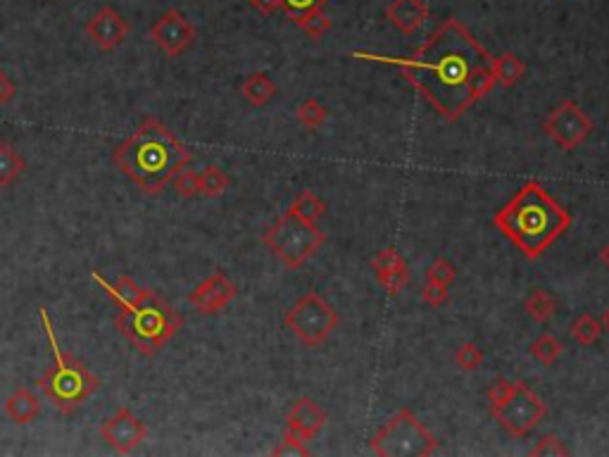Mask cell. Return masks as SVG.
Masks as SVG:
<instances>
[{"label": "cell", "instance_id": "1", "mask_svg": "<svg viewBox=\"0 0 609 457\" xmlns=\"http://www.w3.org/2000/svg\"><path fill=\"white\" fill-rule=\"evenodd\" d=\"M352 58L400 69L407 84L414 86L419 96L448 122H459V117L472 110L469 74L476 65L493 60L479 38L455 17L445 19L410 58H389L365 50L352 53Z\"/></svg>", "mask_w": 609, "mask_h": 457}, {"label": "cell", "instance_id": "10", "mask_svg": "<svg viewBox=\"0 0 609 457\" xmlns=\"http://www.w3.org/2000/svg\"><path fill=\"white\" fill-rule=\"evenodd\" d=\"M543 131L557 148L571 152L586 143L588 136L593 134V120L583 107L567 98L555 110H550L543 122Z\"/></svg>", "mask_w": 609, "mask_h": 457}, {"label": "cell", "instance_id": "32", "mask_svg": "<svg viewBox=\"0 0 609 457\" xmlns=\"http://www.w3.org/2000/svg\"><path fill=\"white\" fill-rule=\"evenodd\" d=\"M457 279V267L445 258H436L427 269V282L443 283V286H452Z\"/></svg>", "mask_w": 609, "mask_h": 457}, {"label": "cell", "instance_id": "21", "mask_svg": "<svg viewBox=\"0 0 609 457\" xmlns=\"http://www.w3.org/2000/svg\"><path fill=\"white\" fill-rule=\"evenodd\" d=\"M24 169H27V160L22 152L8 141H0V189L12 186L24 174Z\"/></svg>", "mask_w": 609, "mask_h": 457}, {"label": "cell", "instance_id": "31", "mask_svg": "<svg viewBox=\"0 0 609 457\" xmlns=\"http://www.w3.org/2000/svg\"><path fill=\"white\" fill-rule=\"evenodd\" d=\"M172 183H174V190L181 198H198L200 196V172L183 167Z\"/></svg>", "mask_w": 609, "mask_h": 457}, {"label": "cell", "instance_id": "34", "mask_svg": "<svg viewBox=\"0 0 609 457\" xmlns=\"http://www.w3.org/2000/svg\"><path fill=\"white\" fill-rule=\"evenodd\" d=\"M421 300L428 305V307H443V305L450 300V286H443V283L436 282H424L421 290H419Z\"/></svg>", "mask_w": 609, "mask_h": 457}, {"label": "cell", "instance_id": "33", "mask_svg": "<svg viewBox=\"0 0 609 457\" xmlns=\"http://www.w3.org/2000/svg\"><path fill=\"white\" fill-rule=\"evenodd\" d=\"M528 455L531 457H562V455H569V448L564 445V441L559 438V436L545 434L541 441L536 443V445L528 450Z\"/></svg>", "mask_w": 609, "mask_h": 457}, {"label": "cell", "instance_id": "41", "mask_svg": "<svg viewBox=\"0 0 609 457\" xmlns=\"http://www.w3.org/2000/svg\"><path fill=\"white\" fill-rule=\"evenodd\" d=\"M600 324H602V331H607V334H609V305H607V307H605V313H602Z\"/></svg>", "mask_w": 609, "mask_h": 457}, {"label": "cell", "instance_id": "19", "mask_svg": "<svg viewBox=\"0 0 609 457\" xmlns=\"http://www.w3.org/2000/svg\"><path fill=\"white\" fill-rule=\"evenodd\" d=\"M241 96L252 107H265L276 98V84L266 72H252L241 84Z\"/></svg>", "mask_w": 609, "mask_h": 457}, {"label": "cell", "instance_id": "36", "mask_svg": "<svg viewBox=\"0 0 609 457\" xmlns=\"http://www.w3.org/2000/svg\"><path fill=\"white\" fill-rule=\"evenodd\" d=\"M327 3L328 0H281V10L290 19H297V17L310 12V10L327 8Z\"/></svg>", "mask_w": 609, "mask_h": 457}, {"label": "cell", "instance_id": "25", "mask_svg": "<svg viewBox=\"0 0 609 457\" xmlns=\"http://www.w3.org/2000/svg\"><path fill=\"white\" fill-rule=\"evenodd\" d=\"M231 186V176L220 167V165H207L200 172V196L205 198H220Z\"/></svg>", "mask_w": 609, "mask_h": 457}, {"label": "cell", "instance_id": "23", "mask_svg": "<svg viewBox=\"0 0 609 457\" xmlns=\"http://www.w3.org/2000/svg\"><path fill=\"white\" fill-rule=\"evenodd\" d=\"M289 213L297 214V217H303L307 221H320L321 217H327L328 207L314 190H300L297 198L289 205Z\"/></svg>", "mask_w": 609, "mask_h": 457}, {"label": "cell", "instance_id": "6", "mask_svg": "<svg viewBox=\"0 0 609 457\" xmlns=\"http://www.w3.org/2000/svg\"><path fill=\"white\" fill-rule=\"evenodd\" d=\"M379 457H428L441 448L438 436L431 434L410 407H400L369 441Z\"/></svg>", "mask_w": 609, "mask_h": 457}, {"label": "cell", "instance_id": "2", "mask_svg": "<svg viewBox=\"0 0 609 457\" xmlns=\"http://www.w3.org/2000/svg\"><path fill=\"white\" fill-rule=\"evenodd\" d=\"M193 152L174 131L158 117H145L136 131L112 151V165L134 182L145 196H160L183 167H189Z\"/></svg>", "mask_w": 609, "mask_h": 457}, {"label": "cell", "instance_id": "38", "mask_svg": "<svg viewBox=\"0 0 609 457\" xmlns=\"http://www.w3.org/2000/svg\"><path fill=\"white\" fill-rule=\"evenodd\" d=\"M17 96V84L0 69V107L10 105Z\"/></svg>", "mask_w": 609, "mask_h": 457}, {"label": "cell", "instance_id": "17", "mask_svg": "<svg viewBox=\"0 0 609 457\" xmlns=\"http://www.w3.org/2000/svg\"><path fill=\"white\" fill-rule=\"evenodd\" d=\"M386 19L400 34L412 36V34H417L427 24L428 5L424 0H393L389 8H386Z\"/></svg>", "mask_w": 609, "mask_h": 457}, {"label": "cell", "instance_id": "15", "mask_svg": "<svg viewBox=\"0 0 609 457\" xmlns=\"http://www.w3.org/2000/svg\"><path fill=\"white\" fill-rule=\"evenodd\" d=\"M372 272L383 293L397 298L410 283V265L397 248H381L372 258Z\"/></svg>", "mask_w": 609, "mask_h": 457}, {"label": "cell", "instance_id": "14", "mask_svg": "<svg viewBox=\"0 0 609 457\" xmlns=\"http://www.w3.org/2000/svg\"><path fill=\"white\" fill-rule=\"evenodd\" d=\"M84 31L93 46H98L105 53H112L122 46L124 38L129 36V22L117 10L105 5L86 22Z\"/></svg>", "mask_w": 609, "mask_h": 457}, {"label": "cell", "instance_id": "27", "mask_svg": "<svg viewBox=\"0 0 609 457\" xmlns=\"http://www.w3.org/2000/svg\"><path fill=\"white\" fill-rule=\"evenodd\" d=\"M497 81H495L493 69H490V62H483V65H476L469 74V98L476 105L479 100H483L488 93L493 91Z\"/></svg>", "mask_w": 609, "mask_h": 457}, {"label": "cell", "instance_id": "9", "mask_svg": "<svg viewBox=\"0 0 609 457\" xmlns=\"http://www.w3.org/2000/svg\"><path fill=\"white\" fill-rule=\"evenodd\" d=\"M490 414L512 438H524L545 419L548 405L543 403V398L531 386H526L524 381H514V391L510 398L500 407H495Z\"/></svg>", "mask_w": 609, "mask_h": 457}, {"label": "cell", "instance_id": "35", "mask_svg": "<svg viewBox=\"0 0 609 457\" xmlns=\"http://www.w3.org/2000/svg\"><path fill=\"white\" fill-rule=\"evenodd\" d=\"M272 455H300V457H307L310 455V448H307V443L303 441V438H297L296 434H290V431H283V438L281 443L276 445L274 450H272Z\"/></svg>", "mask_w": 609, "mask_h": 457}, {"label": "cell", "instance_id": "7", "mask_svg": "<svg viewBox=\"0 0 609 457\" xmlns=\"http://www.w3.org/2000/svg\"><path fill=\"white\" fill-rule=\"evenodd\" d=\"M327 241V234L317 221H307L297 214H281L266 228L262 244L286 269H300Z\"/></svg>", "mask_w": 609, "mask_h": 457}, {"label": "cell", "instance_id": "18", "mask_svg": "<svg viewBox=\"0 0 609 457\" xmlns=\"http://www.w3.org/2000/svg\"><path fill=\"white\" fill-rule=\"evenodd\" d=\"M3 412L15 424H31V422H36L41 417V400L31 389H17L5 398Z\"/></svg>", "mask_w": 609, "mask_h": 457}, {"label": "cell", "instance_id": "40", "mask_svg": "<svg viewBox=\"0 0 609 457\" xmlns=\"http://www.w3.org/2000/svg\"><path fill=\"white\" fill-rule=\"evenodd\" d=\"M597 259H600L602 265H605L609 269V241L600 248V252H597Z\"/></svg>", "mask_w": 609, "mask_h": 457}, {"label": "cell", "instance_id": "24", "mask_svg": "<svg viewBox=\"0 0 609 457\" xmlns=\"http://www.w3.org/2000/svg\"><path fill=\"white\" fill-rule=\"evenodd\" d=\"M562 343L557 341L552 334H541L538 338H533L531 345H528V355H531L538 365L552 367L557 360L562 358Z\"/></svg>", "mask_w": 609, "mask_h": 457}, {"label": "cell", "instance_id": "11", "mask_svg": "<svg viewBox=\"0 0 609 457\" xmlns=\"http://www.w3.org/2000/svg\"><path fill=\"white\" fill-rule=\"evenodd\" d=\"M148 36L152 38V43L160 48L162 53L169 55V58H179L196 43L198 31L189 17H183L176 8H169L152 22Z\"/></svg>", "mask_w": 609, "mask_h": 457}, {"label": "cell", "instance_id": "8", "mask_svg": "<svg viewBox=\"0 0 609 457\" xmlns=\"http://www.w3.org/2000/svg\"><path fill=\"white\" fill-rule=\"evenodd\" d=\"M283 324L304 348H320L334 336L341 320L338 313L317 290H307L283 314Z\"/></svg>", "mask_w": 609, "mask_h": 457}, {"label": "cell", "instance_id": "3", "mask_svg": "<svg viewBox=\"0 0 609 457\" xmlns=\"http://www.w3.org/2000/svg\"><path fill=\"white\" fill-rule=\"evenodd\" d=\"M571 213L538 182H526L493 214V227L526 259H538L571 228Z\"/></svg>", "mask_w": 609, "mask_h": 457}, {"label": "cell", "instance_id": "29", "mask_svg": "<svg viewBox=\"0 0 609 457\" xmlns=\"http://www.w3.org/2000/svg\"><path fill=\"white\" fill-rule=\"evenodd\" d=\"M296 22V27H300V29L304 31V36L310 38H321L327 36L328 31H331V17L324 12V8H317V10H310V12H304V15H300L297 19H293Z\"/></svg>", "mask_w": 609, "mask_h": 457}, {"label": "cell", "instance_id": "12", "mask_svg": "<svg viewBox=\"0 0 609 457\" xmlns=\"http://www.w3.org/2000/svg\"><path fill=\"white\" fill-rule=\"evenodd\" d=\"M100 441L105 443L107 448L119 453V455H129L148 438V427L145 422L134 414L129 407H119L112 417H107L100 424Z\"/></svg>", "mask_w": 609, "mask_h": 457}, {"label": "cell", "instance_id": "4", "mask_svg": "<svg viewBox=\"0 0 609 457\" xmlns=\"http://www.w3.org/2000/svg\"><path fill=\"white\" fill-rule=\"evenodd\" d=\"M38 317L43 321V329H46L48 343H50V351H53L55 360L53 367H48L43 376L38 379V386L46 393L48 400L53 403L55 410L62 412V414H72V412L79 410L100 389V379L81 360H76L74 355L62 351L46 307L38 310Z\"/></svg>", "mask_w": 609, "mask_h": 457}, {"label": "cell", "instance_id": "13", "mask_svg": "<svg viewBox=\"0 0 609 457\" xmlns=\"http://www.w3.org/2000/svg\"><path fill=\"white\" fill-rule=\"evenodd\" d=\"M238 296L236 283L231 282L224 272H214L207 279L196 286L189 293V303L193 305V310L198 314H217L227 307L234 298Z\"/></svg>", "mask_w": 609, "mask_h": 457}, {"label": "cell", "instance_id": "28", "mask_svg": "<svg viewBox=\"0 0 609 457\" xmlns=\"http://www.w3.org/2000/svg\"><path fill=\"white\" fill-rule=\"evenodd\" d=\"M296 120L303 124L304 129H321L328 122V110L317 98H304L296 107Z\"/></svg>", "mask_w": 609, "mask_h": 457}, {"label": "cell", "instance_id": "16", "mask_svg": "<svg viewBox=\"0 0 609 457\" xmlns=\"http://www.w3.org/2000/svg\"><path fill=\"white\" fill-rule=\"evenodd\" d=\"M328 422L327 410L320 403H314L312 398H296L290 403V410L286 414V429L296 434L297 438H303L304 443H310L314 436H320L324 431Z\"/></svg>", "mask_w": 609, "mask_h": 457}, {"label": "cell", "instance_id": "39", "mask_svg": "<svg viewBox=\"0 0 609 457\" xmlns=\"http://www.w3.org/2000/svg\"><path fill=\"white\" fill-rule=\"evenodd\" d=\"M252 10H258L259 15H274L276 10H281V0H251Z\"/></svg>", "mask_w": 609, "mask_h": 457}, {"label": "cell", "instance_id": "30", "mask_svg": "<svg viewBox=\"0 0 609 457\" xmlns=\"http://www.w3.org/2000/svg\"><path fill=\"white\" fill-rule=\"evenodd\" d=\"M483 358H486V355H483V351H481L479 345H476L474 341H465L455 351V365L459 367V369H465V372L479 369Z\"/></svg>", "mask_w": 609, "mask_h": 457}, {"label": "cell", "instance_id": "22", "mask_svg": "<svg viewBox=\"0 0 609 457\" xmlns=\"http://www.w3.org/2000/svg\"><path fill=\"white\" fill-rule=\"evenodd\" d=\"M524 310L533 321H538V324H548L557 313V300L552 298V293H548V290L536 289V290H531L528 298L524 300Z\"/></svg>", "mask_w": 609, "mask_h": 457}, {"label": "cell", "instance_id": "37", "mask_svg": "<svg viewBox=\"0 0 609 457\" xmlns=\"http://www.w3.org/2000/svg\"><path fill=\"white\" fill-rule=\"evenodd\" d=\"M514 391V381H510V379H497L488 389V410L493 412L495 407H500V405L510 398V393Z\"/></svg>", "mask_w": 609, "mask_h": 457}, {"label": "cell", "instance_id": "5", "mask_svg": "<svg viewBox=\"0 0 609 457\" xmlns=\"http://www.w3.org/2000/svg\"><path fill=\"white\" fill-rule=\"evenodd\" d=\"M181 324V314L152 290L141 303H136L134 307L117 310V314H114L117 331L145 358L158 355L179 334Z\"/></svg>", "mask_w": 609, "mask_h": 457}, {"label": "cell", "instance_id": "26", "mask_svg": "<svg viewBox=\"0 0 609 457\" xmlns=\"http://www.w3.org/2000/svg\"><path fill=\"white\" fill-rule=\"evenodd\" d=\"M569 334L579 345H586L588 348V345H595V343L600 341L602 324L600 320H595L593 314H579V317L571 320Z\"/></svg>", "mask_w": 609, "mask_h": 457}, {"label": "cell", "instance_id": "20", "mask_svg": "<svg viewBox=\"0 0 609 457\" xmlns=\"http://www.w3.org/2000/svg\"><path fill=\"white\" fill-rule=\"evenodd\" d=\"M490 69H493L495 81L503 89H514V86L524 79L526 74V62L519 58L517 53H503L490 60Z\"/></svg>", "mask_w": 609, "mask_h": 457}]
</instances>
